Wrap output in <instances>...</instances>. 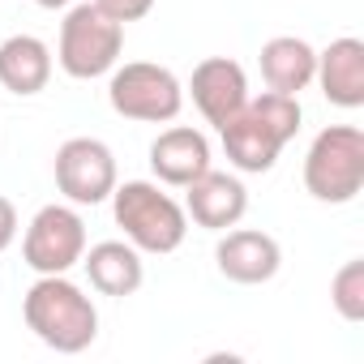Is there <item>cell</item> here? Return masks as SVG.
Here are the masks:
<instances>
[{
    "label": "cell",
    "instance_id": "obj_1",
    "mask_svg": "<svg viewBox=\"0 0 364 364\" xmlns=\"http://www.w3.org/2000/svg\"><path fill=\"white\" fill-rule=\"evenodd\" d=\"M300 120H304V107L296 95H279V90H262L257 99H249L223 129V150H228V163L245 176H262L279 163L283 146L300 133Z\"/></svg>",
    "mask_w": 364,
    "mask_h": 364
},
{
    "label": "cell",
    "instance_id": "obj_9",
    "mask_svg": "<svg viewBox=\"0 0 364 364\" xmlns=\"http://www.w3.org/2000/svg\"><path fill=\"white\" fill-rule=\"evenodd\" d=\"M215 266L228 283L240 287H262L283 270V249L270 232L257 228H228L223 240L215 245Z\"/></svg>",
    "mask_w": 364,
    "mask_h": 364
},
{
    "label": "cell",
    "instance_id": "obj_4",
    "mask_svg": "<svg viewBox=\"0 0 364 364\" xmlns=\"http://www.w3.org/2000/svg\"><path fill=\"white\" fill-rule=\"evenodd\" d=\"M304 189L313 202L347 206L364 189V133L355 124H326L304 154Z\"/></svg>",
    "mask_w": 364,
    "mask_h": 364
},
{
    "label": "cell",
    "instance_id": "obj_5",
    "mask_svg": "<svg viewBox=\"0 0 364 364\" xmlns=\"http://www.w3.org/2000/svg\"><path fill=\"white\" fill-rule=\"evenodd\" d=\"M120 52H124V26L107 18L99 5H90V0H82V5L73 0L60 22L56 65L73 82H95L120 65Z\"/></svg>",
    "mask_w": 364,
    "mask_h": 364
},
{
    "label": "cell",
    "instance_id": "obj_17",
    "mask_svg": "<svg viewBox=\"0 0 364 364\" xmlns=\"http://www.w3.org/2000/svg\"><path fill=\"white\" fill-rule=\"evenodd\" d=\"M330 304L343 321H364V257H351L330 279Z\"/></svg>",
    "mask_w": 364,
    "mask_h": 364
},
{
    "label": "cell",
    "instance_id": "obj_18",
    "mask_svg": "<svg viewBox=\"0 0 364 364\" xmlns=\"http://www.w3.org/2000/svg\"><path fill=\"white\" fill-rule=\"evenodd\" d=\"M90 5H99L107 18H116L124 26V22H141L154 9V0H90Z\"/></svg>",
    "mask_w": 364,
    "mask_h": 364
},
{
    "label": "cell",
    "instance_id": "obj_14",
    "mask_svg": "<svg viewBox=\"0 0 364 364\" xmlns=\"http://www.w3.org/2000/svg\"><path fill=\"white\" fill-rule=\"evenodd\" d=\"M82 266H86L90 287H95L99 296H112V300H124V296H133V291L146 283V262H141V253H137L129 240H99V245H86Z\"/></svg>",
    "mask_w": 364,
    "mask_h": 364
},
{
    "label": "cell",
    "instance_id": "obj_13",
    "mask_svg": "<svg viewBox=\"0 0 364 364\" xmlns=\"http://www.w3.org/2000/svg\"><path fill=\"white\" fill-rule=\"evenodd\" d=\"M313 82L321 86V95L343 107V112H355L364 107V43L355 35H343L334 39L326 52H317V73Z\"/></svg>",
    "mask_w": 364,
    "mask_h": 364
},
{
    "label": "cell",
    "instance_id": "obj_6",
    "mask_svg": "<svg viewBox=\"0 0 364 364\" xmlns=\"http://www.w3.org/2000/svg\"><path fill=\"white\" fill-rule=\"evenodd\" d=\"M107 103L116 116L137 124H171L185 107V86L167 65L154 60H129L116 65L107 77Z\"/></svg>",
    "mask_w": 364,
    "mask_h": 364
},
{
    "label": "cell",
    "instance_id": "obj_7",
    "mask_svg": "<svg viewBox=\"0 0 364 364\" xmlns=\"http://www.w3.org/2000/svg\"><path fill=\"white\" fill-rule=\"evenodd\" d=\"M82 253H86V223L77 206L52 202L35 210L22 236V262L35 274H69L73 266H82Z\"/></svg>",
    "mask_w": 364,
    "mask_h": 364
},
{
    "label": "cell",
    "instance_id": "obj_11",
    "mask_svg": "<svg viewBox=\"0 0 364 364\" xmlns=\"http://www.w3.org/2000/svg\"><path fill=\"white\" fill-rule=\"evenodd\" d=\"M189 95H193V107L206 116V124L223 129L245 103H249V77L236 60L228 56H206L193 77H189Z\"/></svg>",
    "mask_w": 364,
    "mask_h": 364
},
{
    "label": "cell",
    "instance_id": "obj_2",
    "mask_svg": "<svg viewBox=\"0 0 364 364\" xmlns=\"http://www.w3.org/2000/svg\"><path fill=\"white\" fill-rule=\"evenodd\" d=\"M22 317L26 330L60 355H77L99 338V309L69 274H39L22 296Z\"/></svg>",
    "mask_w": 364,
    "mask_h": 364
},
{
    "label": "cell",
    "instance_id": "obj_8",
    "mask_svg": "<svg viewBox=\"0 0 364 364\" xmlns=\"http://www.w3.org/2000/svg\"><path fill=\"white\" fill-rule=\"evenodd\" d=\"M56 189L65 193L69 206H99L116 189V154L99 137H69L56 150Z\"/></svg>",
    "mask_w": 364,
    "mask_h": 364
},
{
    "label": "cell",
    "instance_id": "obj_3",
    "mask_svg": "<svg viewBox=\"0 0 364 364\" xmlns=\"http://www.w3.org/2000/svg\"><path fill=\"white\" fill-rule=\"evenodd\" d=\"M112 219L116 228L124 232V240L137 249V253H154V257H167L185 245L189 236V215L171 193H163L159 180H116L112 189Z\"/></svg>",
    "mask_w": 364,
    "mask_h": 364
},
{
    "label": "cell",
    "instance_id": "obj_20",
    "mask_svg": "<svg viewBox=\"0 0 364 364\" xmlns=\"http://www.w3.org/2000/svg\"><path fill=\"white\" fill-rule=\"evenodd\" d=\"M35 5H39V9H52V14H56V9H69L73 0H35Z\"/></svg>",
    "mask_w": 364,
    "mask_h": 364
},
{
    "label": "cell",
    "instance_id": "obj_15",
    "mask_svg": "<svg viewBox=\"0 0 364 364\" xmlns=\"http://www.w3.org/2000/svg\"><path fill=\"white\" fill-rule=\"evenodd\" d=\"M52 82V48L39 35H9L0 43V86L18 99L43 95Z\"/></svg>",
    "mask_w": 364,
    "mask_h": 364
},
{
    "label": "cell",
    "instance_id": "obj_16",
    "mask_svg": "<svg viewBox=\"0 0 364 364\" xmlns=\"http://www.w3.org/2000/svg\"><path fill=\"white\" fill-rule=\"evenodd\" d=\"M313 73H317V48L300 35H274L262 43V77H266V90H279V95H296L313 86Z\"/></svg>",
    "mask_w": 364,
    "mask_h": 364
},
{
    "label": "cell",
    "instance_id": "obj_10",
    "mask_svg": "<svg viewBox=\"0 0 364 364\" xmlns=\"http://www.w3.org/2000/svg\"><path fill=\"white\" fill-rule=\"evenodd\" d=\"M249 210V189L236 171H215L206 167L193 185H185V215L206 228V232H228L245 219Z\"/></svg>",
    "mask_w": 364,
    "mask_h": 364
},
{
    "label": "cell",
    "instance_id": "obj_12",
    "mask_svg": "<svg viewBox=\"0 0 364 364\" xmlns=\"http://www.w3.org/2000/svg\"><path fill=\"white\" fill-rule=\"evenodd\" d=\"M210 167V141L202 129L171 124L150 141V171L163 189H185Z\"/></svg>",
    "mask_w": 364,
    "mask_h": 364
},
{
    "label": "cell",
    "instance_id": "obj_19",
    "mask_svg": "<svg viewBox=\"0 0 364 364\" xmlns=\"http://www.w3.org/2000/svg\"><path fill=\"white\" fill-rule=\"evenodd\" d=\"M14 240H18V210H14L9 198H0V253H5Z\"/></svg>",
    "mask_w": 364,
    "mask_h": 364
}]
</instances>
